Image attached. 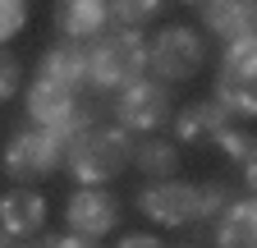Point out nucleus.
I'll list each match as a JSON object with an SVG mask.
<instances>
[{"instance_id":"nucleus-1","label":"nucleus","mask_w":257,"mask_h":248,"mask_svg":"<svg viewBox=\"0 0 257 248\" xmlns=\"http://www.w3.org/2000/svg\"><path fill=\"white\" fill-rule=\"evenodd\" d=\"M128 157H134V143H128L124 129H83L64 147V161H69L74 179H83V184L115 179L128 166Z\"/></svg>"},{"instance_id":"nucleus-2","label":"nucleus","mask_w":257,"mask_h":248,"mask_svg":"<svg viewBox=\"0 0 257 248\" xmlns=\"http://www.w3.org/2000/svg\"><path fill=\"white\" fill-rule=\"evenodd\" d=\"M252 74H257V33H243V37L230 42L220 78H216V101L230 110V119H252L257 115Z\"/></svg>"},{"instance_id":"nucleus-3","label":"nucleus","mask_w":257,"mask_h":248,"mask_svg":"<svg viewBox=\"0 0 257 248\" xmlns=\"http://www.w3.org/2000/svg\"><path fill=\"white\" fill-rule=\"evenodd\" d=\"M143 69H147V42L134 33V28L110 33V37H101L87 51V83L92 87H124Z\"/></svg>"},{"instance_id":"nucleus-4","label":"nucleus","mask_w":257,"mask_h":248,"mask_svg":"<svg viewBox=\"0 0 257 248\" xmlns=\"http://www.w3.org/2000/svg\"><path fill=\"white\" fill-rule=\"evenodd\" d=\"M60 161H64V143L46 129V124L14 134L10 147H5V175H10L14 184H37V179L55 175Z\"/></svg>"},{"instance_id":"nucleus-5","label":"nucleus","mask_w":257,"mask_h":248,"mask_svg":"<svg viewBox=\"0 0 257 248\" xmlns=\"http://www.w3.org/2000/svg\"><path fill=\"white\" fill-rule=\"evenodd\" d=\"M115 119L124 124V129H143V134H152V129H161V124L170 119V92L161 87L156 78H128L124 87H119V97H115Z\"/></svg>"},{"instance_id":"nucleus-6","label":"nucleus","mask_w":257,"mask_h":248,"mask_svg":"<svg viewBox=\"0 0 257 248\" xmlns=\"http://www.w3.org/2000/svg\"><path fill=\"white\" fill-rule=\"evenodd\" d=\"M147 65L156 69L161 83L193 78L202 69V37L193 33V28H166V33H156V42L147 46Z\"/></svg>"},{"instance_id":"nucleus-7","label":"nucleus","mask_w":257,"mask_h":248,"mask_svg":"<svg viewBox=\"0 0 257 248\" xmlns=\"http://www.w3.org/2000/svg\"><path fill=\"white\" fill-rule=\"evenodd\" d=\"M138 211L152 216L156 225H193L198 221V184H184V179H161L147 184L138 193Z\"/></svg>"},{"instance_id":"nucleus-8","label":"nucleus","mask_w":257,"mask_h":248,"mask_svg":"<svg viewBox=\"0 0 257 248\" xmlns=\"http://www.w3.org/2000/svg\"><path fill=\"white\" fill-rule=\"evenodd\" d=\"M115 221H119V202L101 189V184H87V189H78L69 198V225L78 234H87L92 243L101 239V234H110Z\"/></svg>"},{"instance_id":"nucleus-9","label":"nucleus","mask_w":257,"mask_h":248,"mask_svg":"<svg viewBox=\"0 0 257 248\" xmlns=\"http://www.w3.org/2000/svg\"><path fill=\"white\" fill-rule=\"evenodd\" d=\"M211 239H216L220 248H252V243H257V202H252V198L225 202V207L216 211Z\"/></svg>"},{"instance_id":"nucleus-10","label":"nucleus","mask_w":257,"mask_h":248,"mask_svg":"<svg viewBox=\"0 0 257 248\" xmlns=\"http://www.w3.org/2000/svg\"><path fill=\"white\" fill-rule=\"evenodd\" d=\"M106 19H110V0H55V23L74 42L96 37L106 28Z\"/></svg>"},{"instance_id":"nucleus-11","label":"nucleus","mask_w":257,"mask_h":248,"mask_svg":"<svg viewBox=\"0 0 257 248\" xmlns=\"http://www.w3.org/2000/svg\"><path fill=\"white\" fill-rule=\"evenodd\" d=\"M202 23L216 37L234 42L243 33H257V5L252 0H202Z\"/></svg>"},{"instance_id":"nucleus-12","label":"nucleus","mask_w":257,"mask_h":248,"mask_svg":"<svg viewBox=\"0 0 257 248\" xmlns=\"http://www.w3.org/2000/svg\"><path fill=\"white\" fill-rule=\"evenodd\" d=\"M225 129H230V115H225V106L216 97L175 115V138H184V143H216Z\"/></svg>"},{"instance_id":"nucleus-13","label":"nucleus","mask_w":257,"mask_h":248,"mask_svg":"<svg viewBox=\"0 0 257 248\" xmlns=\"http://www.w3.org/2000/svg\"><path fill=\"white\" fill-rule=\"evenodd\" d=\"M37 78H51V83H60V87H83L87 83V51L74 42V37H64L60 46H51L46 55H42V69H37Z\"/></svg>"},{"instance_id":"nucleus-14","label":"nucleus","mask_w":257,"mask_h":248,"mask_svg":"<svg viewBox=\"0 0 257 248\" xmlns=\"http://www.w3.org/2000/svg\"><path fill=\"white\" fill-rule=\"evenodd\" d=\"M46 221V202L32 193V189H14L0 198V225H5L14 239H28V234H37Z\"/></svg>"},{"instance_id":"nucleus-15","label":"nucleus","mask_w":257,"mask_h":248,"mask_svg":"<svg viewBox=\"0 0 257 248\" xmlns=\"http://www.w3.org/2000/svg\"><path fill=\"white\" fill-rule=\"evenodd\" d=\"M23 101H28V115L51 129V124H60L64 115L74 110V92H69V87H60V83H51V78H37V83L28 87V97H23Z\"/></svg>"},{"instance_id":"nucleus-16","label":"nucleus","mask_w":257,"mask_h":248,"mask_svg":"<svg viewBox=\"0 0 257 248\" xmlns=\"http://www.w3.org/2000/svg\"><path fill=\"white\" fill-rule=\"evenodd\" d=\"M128 166H138V170L152 175V179H166V175H175V166H179V147H175V143H161V138H147V143L134 147Z\"/></svg>"},{"instance_id":"nucleus-17","label":"nucleus","mask_w":257,"mask_h":248,"mask_svg":"<svg viewBox=\"0 0 257 248\" xmlns=\"http://www.w3.org/2000/svg\"><path fill=\"white\" fill-rule=\"evenodd\" d=\"M216 147H220L230 161H239V166L248 170V179H252V170H257V166H252V161H257V143H252L243 129H225V134L216 138Z\"/></svg>"},{"instance_id":"nucleus-18","label":"nucleus","mask_w":257,"mask_h":248,"mask_svg":"<svg viewBox=\"0 0 257 248\" xmlns=\"http://www.w3.org/2000/svg\"><path fill=\"white\" fill-rule=\"evenodd\" d=\"M110 14L124 28H138V23H147V19L161 14V0H110Z\"/></svg>"},{"instance_id":"nucleus-19","label":"nucleus","mask_w":257,"mask_h":248,"mask_svg":"<svg viewBox=\"0 0 257 248\" xmlns=\"http://www.w3.org/2000/svg\"><path fill=\"white\" fill-rule=\"evenodd\" d=\"M23 23H28V0H0V42L19 37Z\"/></svg>"},{"instance_id":"nucleus-20","label":"nucleus","mask_w":257,"mask_h":248,"mask_svg":"<svg viewBox=\"0 0 257 248\" xmlns=\"http://www.w3.org/2000/svg\"><path fill=\"white\" fill-rule=\"evenodd\" d=\"M14 87H19V60L10 51H0V101H10Z\"/></svg>"},{"instance_id":"nucleus-21","label":"nucleus","mask_w":257,"mask_h":248,"mask_svg":"<svg viewBox=\"0 0 257 248\" xmlns=\"http://www.w3.org/2000/svg\"><path fill=\"white\" fill-rule=\"evenodd\" d=\"M143 243L152 248V243H156V234H124V248H143Z\"/></svg>"},{"instance_id":"nucleus-22","label":"nucleus","mask_w":257,"mask_h":248,"mask_svg":"<svg viewBox=\"0 0 257 248\" xmlns=\"http://www.w3.org/2000/svg\"><path fill=\"white\" fill-rule=\"evenodd\" d=\"M0 243H14V234H10V230H5V225H0Z\"/></svg>"},{"instance_id":"nucleus-23","label":"nucleus","mask_w":257,"mask_h":248,"mask_svg":"<svg viewBox=\"0 0 257 248\" xmlns=\"http://www.w3.org/2000/svg\"><path fill=\"white\" fill-rule=\"evenodd\" d=\"M184 5H202V0H184Z\"/></svg>"}]
</instances>
